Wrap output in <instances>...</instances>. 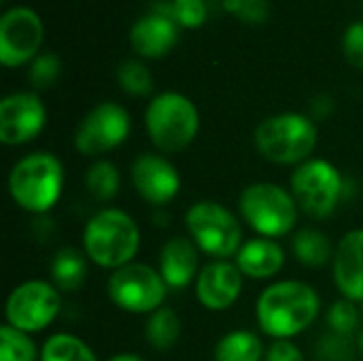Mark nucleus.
Returning a JSON list of instances; mask_svg holds the SVG:
<instances>
[{
    "label": "nucleus",
    "mask_w": 363,
    "mask_h": 361,
    "mask_svg": "<svg viewBox=\"0 0 363 361\" xmlns=\"http://www.w3.org/2000/svg\"><path fill=\"white\" fill-rule=\"evenodd\" d=\"M319 309L321 300L308 283L279 281L262 291L255 313L259 328L268 336L289 340L315 323Z\"/></svg>",
    "instance_id": "f257e3e1"
},
{
    "label": "nucleus",
    "mask_w": 363,
    "mask_h": 361,
    "mask_svg": "<svg viewBox=\"0 0 363 361\" xmlns=\"http://www.w3.org/2000/svg\"><path fill=\"white\" fill-rule=\"evenodd\" d=\"M85 255L102 268H121L134 260L140 247V230L136 221L119 211L104 209L96 213L83 230Z\"/></svg>",
    "instance_id": "f03ea898"
},
{
    "label": "nucleus",
    "mask_w": 363,
    "mask_h": 361,
    "mask_svg": "<svg viewBox=\"0 0 363 361\" xmlns=\"http://www.w3.org/2000/svg\"><path fill=\"white\" fill-rule=\"evenodd\" d=\"M64 168L53 153H30L21 157L9 174V194L28 213H47L60 200Z\"/></svg>",
    "instance_id": "7ed1b4c3"
},
{
    "label": "nucleus",
    "mask_w": 363,
    "mask_h": 361,
    "mask_svg": "<svg viewBox=\"0 0 363 361\" xmlns=\"http://www.w3.org/2000/svg\"><path fill=\"white\" fill-rule=\"evenodd\" d=\"M145 126L151 143L160 151L179 153L196 138L200 117L196 104L187 96L179 91H164L149 102Z\"/></svg>",
    "instance_id": "20e7f679"
},
{
    "label": "nucleus",
    "mask_w": 363,
    "mask_h": 361,
    "mask_svg": "<svg viewBox=\"0 0 363 361\" xmlns=\"http://www.w3.org/2000/svg\"><path fill=\"white\" fill-rule=\"evenodd\" d=\"M257 151L274 164H304L317 145L315 123L300 113H283L264 119L255 134Z\"/></svg>",
    "instance_id": "39448f33"
},
{
    "label": "nucleus",
    "mask_w": 363,
    "mask_h": 361,
    "mask_svg": "<svg viewBox=\"0 0 363 361\" xmlns=\"http://www.w3.org/2000/svg\"><path fill=\"white\" fill-rule=\"evenodd\" d=\"M238 209L242 219L264 238H281L298 221L294 196L277 183H251L242 189Z\"/></svg>",
    "instance_id": "423d86ee"
},
{
    "label": "nucleus",
    "mask_w": 363,
    "mask_h": 361,
    "mask_svg": "<svg viewBox=\"0 0 363 361\" xmlns=\"http://www.w3.org/2000/svg\"><path fill=\"white\" fill-rule=\"evenodd\" d=\"M185 223L196 247L217 260H228L242 247V230L238 219L219 202H196L187 211Z\"/></svg>",
    "instance_id": "0eeeda50"
},
{
    "label": "nucleus",
    "mask_w": 363,
    "mask_h": 361,
    "mask_svg": "<svg viewBox=\"0 0 363 361\" xmlns=\"http://www.w3.org/2000/svg\"><path fill=\"white\" fill-rule=\"evenodd\" d=\"M168 294V285L160 270L130 262L121 268H117L108 279V298L111 302L134 315L155 313L162 309Z\"/></svg>",
    "instance_id": "6e6552de"
},
{
    "label": "nucleus",
    "mask_w": 363,
    "mask_h": 361,
    "mask_svg": "<svg viewBox=\"0 0 363 361\" xmlns=\"http://www.w3.org/2000/svg\"><path fill=\"white\" fill-rule=\"evenodd\" d=\"M291 196L313 219L330 217L342 196V177L325 160H306L291 174Z\"/></svg>",
    "instance_id": "1a4fd4ad"
},
{
    "label": "nucleus",
    "mask_w": 363,
    "mask_h": 361,
    "mask_svg": "<svg viewBox=\"0 0 363 361\" xmlns=\"http://www.w3.org/2000/svg\"><path fill=\"white\" fill-rule=\"evenodd\" d=\"M57 289L47 281H26L15 287L6 300V323L26 334L45 330L60 313Z\"/></svg>",
    "instance_id": "9d476101"
},
{
    "label": "nucleus",
    "mask_w": 363,
    "mask_h": 361,
    "mask_svg": "<svg viewBox=\"0 0 363 361\" xmlns=\"http://www.w3.org/2000/svg\"><path fill=\"white\" fill-rule=\"evenodd\" d=\"M132 121L123 106L117 102H102L94 106L74 132V149L81 155L96 157L119 147L130 134Z\"/></svg>",
    "instance_id": "9b49d317"
},
{
    "label": "nucleus",
    "mask_w": 363,
    "mask_h": 361,
    "mask_svg": "<svg viewBox=\"0 0 363 361\" xmlns=\"http://www.w3.org/2000/svg\"><path fill=\"white\" fill-rule=\"evenodd\" d=\"M43 43V21L30 6H13L0 19V62L17 68L34 60Z\"/></svg>",
    "instance_id": "f8f14e48"
},
{
    "label": "nucleus",
    "mask_w": 363,
    "mask_h": 361,
    "mask_svg": "<svg viewBox=\"0 0 363 361\" xmlns=\"http://www.w3.org/2000/svg\"><path fill=\"white\" fill-rule=\"evenodd\" d=\"M45 106L34 91H17L0 102V140L9 147L30 143L45 128Z\"/></svg>",
    "instance_id": "ddd939ff"
},
{
    "label": "nucleus",
    "mask_w": 363,
    "mask_h": 361,
    "mask_svg": "<svg viewBox=\"0 0 363 361\" xmlns=\"http://www.w3.org/2000/svg\"><path fill=\"white\" fill-rule=\"evenodd\" d=\"M132 183L149 204H168L181 189V177L170 160L155 153H143L132 164Z\"/></svg>",
    "instance_id": "4468645a"
},
{
    "label": "nucleus",
    "mask_w": 363,
    "mask_h": 361,
    "mask_svg": "<svg viewBox=\"0 0 363 361\" xmlns=\"http://www.w3.org/2000/svg\"><path fill=\"white\" fill-rule=\"evenodd\" d=\"M242 272L228 260L206 264L196 279L198 302L208 311L230 309L242 291Z\"/></svg>",
    "instance_id": "2eb2a0df"
},
{
    "label": "nucleus",
    "mask_w": 363,
    "mask_h": 361,
    "mask_svg": "<svg viewBox=\"0 0 363 361\" xmlns=\"http://www.w3.org/2000/svg\"><path fill=\"white\" fill-rule=\"evenodd\" d=\"M162 9L164 11H151L130 30V45L143 57L166 55L179 38L177 21L170 15V4H162Z\"/></svg>",
    "instance_id": "dca6fc26"
},
{
    "label": "nucleus",
    "mask_w": 363,
    "mask_h": 361,
    "mask_svg": "<svg viewBox=\"0 0 363 361\" xmlns=\"http://www.w3.org/2000/svg\"><path fill=\"white\" fill-rule=\"evenodd\" d=\"M334 283L342 298L363 302V230L342 236L334 251Z\"/></svg>",
    "instance_id": "f3484780"
},
{
    "label": "nucleus",
    "mask_w": 363,
    "mask_h": 361,
    "mask_svg": "<svg viewBox=\"0 0 363 361\" xmlns=\"http://www.w3.org/2000/svg\"><path fill=\"white\" fill-rule=\"evenodd\" d=\"M160 274L164 277L168 289L187 287L198 272V247L185 236L170 238L160 255Z\"/></svg>",
    "instance_id": "a211bd4d"
},
{
    "label": "nucleus",
    "mask_w": 363,
    "mask_h": 361,
    "mask_svg": "<svg viewBox=\"0 0 363 361\" xmlns=\"http://www.w3.org/2000/svg\"><path fill=\"white\" fill-rule=\"evenodd\" d=\"M285 264V253L281 245L272 238H253L242 243L236 253V266L249 279H270L281 272Z\"/></svg>",
    "instance_id": "6ab92c4d"
},
{
    "label": "nucleus",
    "mask_w": 363,
    "mask_h": 361,
    "mask_svg": "<svg viewBox=\"0 0 363 361\" xmlns=\"http://www.w3.org/2000/svg\"><path fill=\"white\" fill-rule=\"evenodd\" d=\"M51 279L62 291H79L87 279L85 255L72 247L57 251L51 262Z\"/></svg>",
    "instance_id": "aec40b11"
},
{
    "label": "nucleus",
    "mask_w": 363,
    "mask_h": 361,
    "mask_svg": "<svg viewBox=\"0 0 363 361\" xmlns=\"http://www.w3.org/2000/svg\"><path fill=\"white\" fill-rule=\"evenodd\" d=\"M266 357L262 340L249 330H234L219 338L215 361H262Z\"/></svg>",
    "instance_id": "412c9836"
},
{
    "label": "nucleus",
    "mask_w": 363,
    "mask_h": 361,
    "mask_svg": "<svg viewBox=\"0 0 363 361\" xmlns=\"http://www.w3.org/2000/svg\"><path fill=\"white\" fill-rule=\"evenodd\" d=\"M145 338L147 343L157 351H170L179 338H181V319L172 309H157L149 315V321L145 326Z\"/></svg>",
    "instance_id": "4be33fe9"
},
{
    "label": "nucleus",
    "mask_w": 363,
    "mask_h": 361,
    "mask_svg": "<svg viewBox=\"0 0 363 361\" xmlns=\"http://www.w3.org/2000/svg\"><path fill=\"white\" fill-rule=\"evenodd\" d=\"M294 255L298 257L300 264L311 268H319L330 260H334L330 238L313 228H304L294 236Z\"/></svg>",
    "instance_id": "5701e85b"
},
{
    "label": "nucleus",
    "mask_w": 363,
    "mask_h": 361,
    "mask_svg": "<svg viewBox=\"0 0 363 361\" xmlns=\"http://www.w3.org/2000/svg\"><path fill=\"white\" fill-rule=\"evenodd\" d=\"M40 361H98L94 351L72 334H53L40 351Z\"/></svg>",
    "instance_id": "b1692460"
},
{
    "label": "nucleus",
    "mask_w": 363,
    "mask_h": 361,
    "mask_svg": "<svg viewBox=\"0 0 363 361\" xmlns=\"http://www.w3.org/2000/svg\"><path fill=\"white\" fill-rule=\"evenodd\" d=\"M85 185H87V191L98 202H108L119 191V170L115 168V164L106 160H98L96 164L89 166L85 174Z\"/></svg>",
    "instance_id": "393cba45"
},
{
    "label": "nucleus",
    "mask_w": 363,
    "mask_h": 361,
    "mask_svg": "<svg viewBox=\"0 0 363 361\" xmlns=\"http://www.w3.org/2000/svg\"><path fill=\"white\" fill-rule=\"evenodd\" d=\"M36 355L38 351L30 334L9 323L0 328V361H36Z\"/></svg>",
    "instance_id": "a878e982"
},
{
    "label": "nucleus",
    "mask_w": 363,
    "mask_h": 361,
    "mask_svg": "<svg viewBox=\"0 0 363 361\" xmlns=\"http://www.w3.org/2000/svg\"><path fill=\"white\" fill-rule=\"evenodd\" d=\"M117 81L130 96H149L153 91V77L143 62L125 60L117 70Z\"/></svg>",
    "instance_id": "bb28decb"
},
{
    "label": "nucleus",
    "mask_w": 363,
    "mask_h": 361,
    "mask_svg": "<svg viewBox=\"0 0 363 361\" xmlns=\"http://www.w3.org/2000/svg\"><path fill=\"white\" fill-rule=\"evenodd\" d=\"M359 317H362V311L357 309V302L347 300V298L334 302L332 309L328 311V323H330L332 332L338 336H345V338L357 330Z\"/></svg>",
    "instance_id": "cd10ccee"
},
{
    "label": "nucleus",
    "mask_w": 363,
    "mask_h": 361,
    "mask_svg": "<svg viewBox=\"0 0 363 361\" xmlns=\"http://www.w3.org/2000/svg\"><path fill=\"white\" fill-rule=\"evenodd\" d=\"M223 11L245 23H264L270 17L268 0H223Z\"/></svg>",
    "instance_id": "c85d7f7f"
},
{
    "label": "nucleus",
    "mask_w": 363,
    "mask_h": 361,
    "mask_svg": "<svg viewBox=\"0 0 363 361\" xmlns=\"http://www.w3.org/2000/svg\"><path fill=\"white\" fill-rule=\"evenodd\" d=\"M28 77L34 87L45 89V87L53 85L55 79L60 77V57L55 53H43V55L34 57L30 64Z\"/></svg>",
    "instance_id": "c756f323"
},
{
    "label": "nucleus",
    "mask_w": 363,
    "mask_h": 361,
    "mask_svg": "<svg viewBox=\"0 0 363 361\" xmlns=\"http://www.w3.org/2000/svg\"><path fill=\"white\" fill-rule=\"evenodd\" d=\"M170 15L177 21V26L200 28L206 19V4L204 0H172Z\"/></svg>",
    "instance_id": "7c9ffc66"
},
{
    "label": "nucleus",
    "mask_w": 363,
    "mask_h": 361,
    "mask_svg": "<svg viewBox=\"0 0 363 361\" xmlns=\"http://www.w3.org/2000/svg\"><path fill=\"white\" fill-rule=\"evenodd\" d=\"M342 49L349 64H353L355 68H363V21H355L347 28Z\"/></svg>",
    "instance_id": "2f4dec72"
},
{
    "label": "nucleus",
    "mask_w": 363,
    "mask_h": 361,
    "mask_svg": "<svg viewBox=\"0 0 363 361\" xmlns=\"http://www.w3.org/2000/svg\"><path fill=\"white\" fill-rule=\"evenodd\" d=\"M319 357L321 361H347L351 357V347L345 336L334 334V336H328L325 340H321Z\"/></svg>",
    "instance_id": "473e14b6"
},
{
    "label": "nucleus",
    "mask_w": 363,
    "mask_h": 361,
    "mask_svg": "<svg viewBox=\"0 0 363 361\" xmlns=\"http://www.w3.org/2000/svg\"><path fill=\"white\" fill-rule=\"evenodd\" d=\"M264 361H306L302 351L289 343V340H274L268 351H266V357Z\"/></svg>",
    "instance_id": "72a5a7b5"
},
{
    "label": "nucleus",
    "mask_w": 363,
    "mask_h": 361,
    "mask_svg": "<svg viewBox=\"0 0 363 361\" xmlns=\"http://www.w3.org/2000/svg\"><path fill=\"white\" fill-rule=\"evenodd\" d=\"M108 361H145V360H143V357H138V355H132V353H121V355L111 357Z\"/></svg>",
    "instance_id": "f704fd0d"
},
{
    "label": "nucleus",
    "mask_w": 363,
    "mask_h": 361,
    "mask_svg": "<svg viewBox=\"0 0 363 361\" xmlns=\"http://www.w3.org/2000/svg\"><path fill=\"white\" fill-rule=\"evenodd\" d=\"M357 345H359V351L363 353V330H362V334H359V340H357Z\"/></svg>",
    "instance_id": "c9c22d12"
},
{
    "label": "nucleus",
    "mask_w": 363,
    "mask_h": 361,
    "mask_svg": "<svg viewBox=\"0 0 363 361\" xmlns=\"http://www.w3.org/2000/svg\"><path fill=\"white\" fill-rule=\"evenodd\" d=\"M0 2H4V0H0Z\"/></svg>",
    "instance_id": "e433bc0d"
},
{
    "label": "nucleus",
    "mask_w": 363,
    "mask_h": 361,
    "mask_svg": "<svg viewBox=\"0 0 363 361\" xmlns=\"http://www.w3.org/2000/svg\"><path fill=\"white\" fill-rule=\"evenodd\" d=\"M362 306H363V302H362Z\"/></svg>",
    "instance_id": "4c0bfd02"
}]
</instances>
